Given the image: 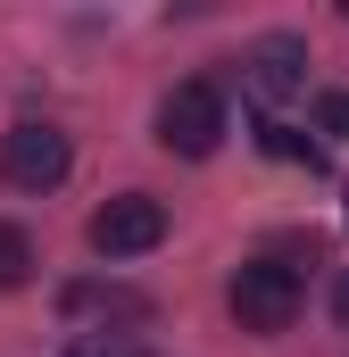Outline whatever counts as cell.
Instances as JSON below:
<instances>
[{
    "instance_id": "cell-1",
    "label": "cell",
    "mask_w": 349,
    "mask_h": 357,
    "mask_svg": "<svg viewBox=\"0 0 349 357\" xmlns=\"http://www.w3.org/2000/svg\"><path fill=\"white\" fill-rule=\"evenodd\" d=\"M225 307H233L242 333H291L299 307H308V282H299V266H283V258H250V266L233 274Z\"/></svg>"
},
{
    "instance_id": "cell-2",
    "label": "cell",
    "mask_w": 349,
    "mask_h": 357,
    "mask_svg": "<svg viewBox=\"0 0 349 357\" xmlns=\"http://www.w3.org/2000/svg\"><path fill=\"white\" fill-rule=\"evenodd\" d=\"M67 167H75V150H67V133H59L50 116L8 125V142H0V175H8V191H59Z\"/></svg>"
},
{
    "instance_id": "cell-3",
    "label": "cell",
    "mask_w": 349,
    "mask_h": 357,
    "mask_svg": "<svg viewBox=\"0 0 349 357\" xmlns=\"http://www.w3.org/2000/svg\"><path fill=\"white\" fill-rule=\"evenodd\" d=\"M91 250L100 258H150L158 241H167V199H150V191H117L108 208H91Z\"/></svg>"
},
{
    "instance_id": "cell-4",
    "label": "cell",
    "mask_w": 349,
    "mask_h": 357,
    "mask_svg": "<svg viewBox=\"0 0 349 357\" xmlns=\"http://www.w3.org/2000/svg\"><path fill=\"white\" fill-rule=\"evenodd\" d=\"M158 142H167L174 158H208L225 142V91L216 84H174L158 100Z\"/></svg>"
},
{
    "instance_id": "cell-5",
    "label": "cell",
    "mask_w": 349,
    "mask_h": 357,
    "mask_svg": "<svg viewBox=\"0 0 349 357\" xmlns=\"http://www.w3.org/2000/svg\"><path fill=\"white\" fill-rule=\"evenodd\" d=\"M242 84L258 91V100H291V91H308V42H299V33H266L258 50L242 59Z\"/></svg>"
},
{
    "instance_id": "cell-6",
    "label": "cell",
    "mask_w": 349,
    "mask_h": 357,
    "mask_svg": "<svg viewBox=\"0 0 349 357\" xmlns=\"http://www.w3.org/2000/svg\"><path fill=\"white\" fill-rule=\"evenodd\" d=\"M59 307H67V316H100V324H150V316H158L150 291H133V282H67Z\"/></svg>"
},
{
    "instance_id": "cell-7",
    "label": "cell",
    "mask_w": 349,
    "mask_h": 357,
    "mask_svg": "<svg viewBox=\"0 0 349 357\" xmlns=\"http://www.w3.org/2000/svg\"><path fill=\"white\" fill-rule=\"evenodd\" d=\"M34 282V233L25 225H0V291Z\"/></svg>"
},
{
    "instance_id": "cell-8",
    "label": "cell",
    "mask_w": 349,
    "mask_h": 357,
    "mask_svg": "<svg viewBox=\"0 0 349 357\" xmlns=\"http://www.w3.org/2000/svg\"><path fill=\"white\" fill-rule=\"evenodd\" d=\"M258 142H266V158H291V167H308V175L325 167V150H316L308 133H291V125H258Z\"/></svg>"
},
{
    "instance_id": "cell-9",
    "label": "cell",
    "mask_w": 349,
    "mask_h": 357,
    "mask_svg": "<svg viewBox=\"0 0 349 357\" xmlns=\"http://www.w3.org/2000/svg\"><path fill=\"white\" fill-rule=\"evenodd\" d=\"M67 357H150V349H142L133 333H108V341H75Z\"/></svg>"
},
{
    "instance_id": "cell-10",
    "label": "cell",
    "mask_w": 349,
    "mask_h": 357,
    "mask_svg": "<svg viewBox=\"0 0 349 357\" xmlns=\"http://www.w3.org/2000/svg\"><path fill=\"white\" fill-rule=\"evenodd\" d=\"M333 316H341V333H349V266H341V282H333Z\"/></svg>"
}]
</instances>
